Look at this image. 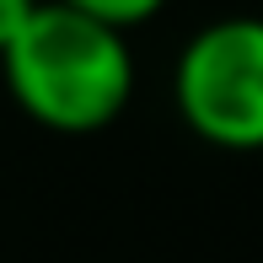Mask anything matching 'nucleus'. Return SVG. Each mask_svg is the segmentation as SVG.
<instances>
[{
  "label": "nucleus",
  "instance_id": "f257e3e1",
  "mask_svg": "<svg viewBox=\"0 0 263 263\" xmlns=\"http://www.w3.org/2000/svg\"><path fill=\"white\" fill-rule=\"evenodd\" d=\"M6 91L54 135H97L135 97V49L124 27L43 0L16 43L0 54Z\"/></svg>",
  "mask_w": 263,
  "mask_h": 263
},
{
  "label": "nucleus",
  "instance_id": "f03ea898",
  "mask_svg": "<svg viewBox=\"0 0 263 263\" xmlns=\"http://www.w3.org/2000/svg\"><path fill=\"white\" fill-rule=\"evenodd\" d=\"M172 102L215 151H263V16H215L172 65Z\"/></svg>",
  "mask_w": 263,
  "mask_h": 263
},
{
  "label": "nucleus",
  "instance_id": "7ed1b4c3",
  "mask_svg": "<svg viewBox=\"0 0 263 263\" xmlns=\"http://www.w3.org/2000/svg\"><path fill=\"white\" fill-rule=\"evenodd\" d=\"M65 6H76V11H86V16L107 22V27L129 32V27H140V22H151L166 0H65Z\"/></svg>",
  "mask_w": 263,
  "mask_h": 263
},
{
  "label": "nucleus",
  "instance_id": "20e7f679",
  "mask_svg": "<svg viewBox=\"0 0 263 263\" xmlns=\"http://www.w3.org/2000/svg\"><path fill=\"white\" fill-rule=\"evenodd\" d=\"M38 6H43V0H0V54L27 32V22L38 16Z\"/></svg>",
  "mask_w": 263,
  "mask_h": 263
}]
</instances>
